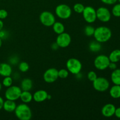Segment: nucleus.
Masks as SVG:
<instances>
[{"label": "nucleus", "instance_id": "obj_14", "mask_svg": "<svg viewBox=\"0 0 120 120\" xmlns=\"http://www.w3.org/2000/svg\"><path fill=\"white\" fill-rule=\"evenodd\" d=\"M48 93L44 90H39L33 94V100L37 103H42L47 100Z\"/></svg>", "mask_w": 120, "mask_h": 120}, {"label": "nucleus", "instance_id": "obj_10", "mask_svg": "<svg viewBox=\"0 0 120 120\" xmlns=\"http://www.w3.org/2000/svg\"><path fill=\"white\" fill-rule=\"evenodd\" d=\"M97 19L102 22H108L111 18V13L106 7H99L96 10Z\"/></svg>", "mask_w": 120, "mask_h": 120}, {"label": "nucleus", "instance_id": "obj_34", "mask_svg": "<svg viewBox=\"0 0 120 120\" xmlns=\"http://www.w3.org/2000/svg\"><path fill=\"white\" fill-rule=\"evenodd\" d=\"M103 3L106 5H114L118 1V0H100Z\"/></svg>", "mask_w": 120, "mask_h": 120}, {"label": "nucleus", "instance_id": "obj_23", "mask_svg": "<svg viewBox=\"0 0 120 120\" xmlns=\"http://www.w3.org/2000/svg\"><path fill=\"white\" fill-rule=\"evenodd\" d=\"M52 26L54 32L56 33L57 35L64 32L65 30V27L64 25L60 22H55Z\"/></svg>", "mask_w": 120, "mask_h": 120}, {"label": "nucleus", "instance_id": "obj_20", "mask_svg": "<svg viewBox=\"0 0 120 120\" xmlns=\"http://www.w3.org/2000/svg\"><path fill=\"white\" fill-rule=\"evenodd\" d=\"M111 80L114 84L120 85V69H116L112 71L111 75Z\"/></svg>", "mask_w": 120, "mask_h": 120}, {"label": "nucleus", "instance_id": "obj_21", "mask_svg": "<svg viewBox=\"0 0 120 120\" xmlns=\"http://www.w3.org/2000/svg\"><path fill=\"white\" fill-rule=\"evenodd\" d=\"M102 48L101 43L97 42V41H91L89 45V49L91 52L94 53L98 52L100 51Z\"/></svg>", "mask_w": 120, "mask_h": 120}, {"label": "nucleus", "instance_id": "obj_8", "mask_svg": "<svg viewBox=\"0 0 120 120\" xmlns=\"http://www.w3.org/2000/svg\"><path fill=\"white\" fill-rule=\"evenodd\" d=\"M110 60L109 56L105 55H100L95 58L94 65L97 69L99 70H104L109 68Z\"/></svg>", "mask_w": 120, "mask_h": 120}, {"label": "nucleus", "instance_id": "obj_6", "mask_svg": "<svg viewBox=\"0 0 120 120\" xmlns=\"http://www.w3.org/2000/svg\"><path fill=\"white\" fill-rule=\"evenodd\" d=\"M93 88L97 91L104 92L110 87V82L104 77H97V78L93 82Z\"/></svg>", "mask_w": 120, "mask_h": 120}, {"label": "nucleus", "instance_id": "obj_31", "mask_svg": "<svg viewBox=\"0 0 120 120\" xmlns=\"http://www.w3.org/2000/svg\"><path fill=\"white\" fill-rule=\"evenodd\" d=\"M8 15V13L5 9H0V19H4L7 18Z\"/></svg>", "mask_w": 120, "mask_h": 120}, {"label": "nucleus", "instance_id": "obj_42", "mask_svg": "<svg viewBox=\"0 0 120 120\" xmlns=\"http://www.w3.org/2000/svg\"><path fill=\"white\" fill-rule=\"evenodd\" d=\"M2 40L0 38V48H1V47L2 46Z\"/></svg>", "mask_w": 120, "mask_h": 120}, {"label": "nucleus", "instance_id": "obj_3", "mask_svg": "<svg viewBox=\"0 0 120 120\" xmlns=\"http://www.w3.org/2000/svg\"><path fill=\"white\" fill-rule=\"evenodd\" d=\"M72 11L69 5L64 4H59L55 8L56 16L62 19H68L71 16Z\"/></svg>", "mask_w": 120, "mask_h": 120}, {"label": "nucleus", "instance_id": "obj_18", "mask_svg": "<svg viewBox=\"0 0 120 120\" xmlns=\"http://www.w3.org/2000/svg\"><path fill=\"white\" fill-rule=\"evenodd\" d=\"M19 98L22 103L28 104L33 100V94L30 91H22Z\"/></svg>", "mask_w": 120, "mask_h": 120}, {"label": "nucleus", "instance_id": "obj_12", "mask_svg": "<svg viewBox=\"0 0 120 120\" xmlns=\"http://www.w3.org/2000/svg\"><path fill=\"white\" fill-rule=\"evenodd\" d=\"M71 42V38L70 35L68 33L64 32L59 34L56 38V42L59 48H65L70 45Z\"/></svg>", "mask_w": 120, "mask_h": 120}, {"label": "nucleus", "instance_id": "obj_9", "mask_svg": "<svg viewBox=\"0 0 120 120\" xmlns=\"http://www.w3.org/2000/svg\"><path fill=\"white\" fill-rule=\"evenodd\" d=\"M84 21L88 23H94L97 19L96 10L91 6H87L82 12Z\"/></svg>", "mask_w": 120, "mask_h": 120}, {"label": "nucleus", "instance_id": "obj_29", "mask_svg": "<svg viewBox=\"0 0 120 120\" xmlns=\"http://www.w3.org/2000/svg\"><path fill=\"white\" fill-rule=\"evenodd\" d=\"M69 71L68 69H62L60 70H58V76L59 78L60 79H66L69 76Z\"/></svg>", "mask_w": 120, "mask_h": 120}, {"label": "nucleus", "instance_id": "obj_2", "mask_svg": "<svg viewBox=\"0 0 120 120\" xmlns=\"http://www.w3.org/2000/svg\"><path fill=\"white\" fill-rule=\"evenodd\" d=\"M14 112L15 116L20 120H30L32 117L31 109L26 103L16 105Z\"/></svg>", "mask_w": 120, "mask_h": 120}, {"label": "nucleus", "instance_id": "obj_15", "mask_svg": "<svg viewBox=\"0 0 120 120\" xmlns=\"http://www.w3.org/2000/svg\"><path fill=\"white\" fill-rule=\"evenodd\" d=\"M12 73V69L10 64L7 63H0V76L3 77L11 76Z\"/></svg>", "mask_w": 120, "mask_h": 120}, {"label": "nucleus", "instance_id": "obj_7", "mask_svg": "<svg viewBox=\"0 0 120 120\" xmlns=\"http://www.w3.org/2000/svg\"><path fill=\"white\" fill-rule=\"evenodd\" d=\"M39 20L43 25L47 27L52 26L56 22V18L54 14L48 11L41 12L39 15Z\"/></svg>", "mask_w": 120, "mask_h": 120}, {"label": "nucleus", "instance_id": "obj_4", "mask_svg": "<svg viewBox=\"0 0 120 120\" xmlns=\"http://www.w3.org/2000/svg\"><path fill=\"white\" fill-rule=\"evenodd\" d=\"M66 66L69 73L75 75L80 72L82 69V63L76 58H70L68 59Z\"/></svg>", "mask_w": 120, "mask_h": 120}, {"label": "nucleus", "instance_id": "obj_44", "mask_svg": "<svg viewBox=\"0 0 120 120\" xmlns=\"http://www.w3.org/2000/svg\"><path fill=\"white\" fill-rule=\"evenodd\" d=\"M118 1L119 2V3H120V0H118Z\"/></svg>", "mask_w": 120, "mask_h": 120}, {"label": "nucleus", "instance_id": "obj_39", "mask_svg": "<svg viewBox=\"0 0 120 120\" xmlns=\"http://www.w3.org/2000/svg\"><path fill=\"white\" fill-rule=\"evenodd\" d=\"M75 76H76V77L77 79H81L82 78V75L80 72L75 75Z\"/></svg>", "mask_w": 120, "mask_h": 120}, {"label": "nucleus", "instance_id": "obj_32", "mask_svg": "<svg viewBox=\"0 0 120 120\" xmlns=\"http://www.w3.org/2000/svg\"><path fill=\"white\" fill-rule=\"evenodd\" d=\"M19 62V58L16 56H12L9 59V63L10 64H12V65H16Z\"/></svg>", "mask_w": 120, "mask_h": 120}, {"label": "nucleus", "instance_id": "obj_41", "mask_svg": "<svg viewBox=\"0 0 120 120\" xmlns=\"http://www.w3.org/2000/svg\"><path fill=\"white\" fill-rule=\"evenodd\" d=\"M51 98H52L51 95H50V94H48V97H47V100H50V99H51Z\"/></svg>", "mask_w": 120, "mask_h": 120}, {"label": "nucleus", "instance_id": "obj_35", "mask_svg": "<svg viewBox=\"0 0 120 120\" xmlns=\"http://www.w3.org/2000/svg\"><path fill=\"white\" fill-rule=\"evenodd\" d=\"M110 69H111V70H115V69H116L117 68V64H116V63H114V62H110V64H109V68Z\"/></svg>", "mask_w": 120, "mask_h": 120}, {"label": "nucleus", "instance_id": "obj_27", "mask_svg": "<svg viewBox=\"0 0 120 120\" xmlns=\"http://www.w3.org/2000/svg\"><path fill=\"white\" fill-rule=\"evenodd\" d=\"M111 13L115 17H120V3L115 4L112 8Z\"/></svg>", "mask_w": 120, "mask_h": 120}, {"label": "nucleus", "instance_id": "obj_11", "mask_svg": "<svg viewBox=\"0 0 120 120\" xmlns=\"http://www.w3.org/2000/svg\"><path fill=\"white\" fill-rule=\"evenodd\" d=\"M43 78L46 83H54L59 78L58 70L53 68L47 69L43 73Z\"/></svg>", "mask_w": 120, "mask_h": 120}, {"label": "nucleus", "instance_id": "obj_43", "mask_svg": "<svg viewBox=\"0 0 120 120\" xmlns=\"http://www.w3.org/2000/svg\"><path fill=\"white\" fill-rule=\"evenodd\" d=\"M2 83H1V82H0V91H1V89H2Z\"/></svg>", "mask_w": 120, "mask_h": 120}, {"label": "nucleus", "instance_id": "obj_26", "mask_svg": "<svg viewBox=\"0 0 120 120\" xmlns=\"http://www.w3.org/2000/svg\"><path fill=\"white\" fill-rule=\"evenodd\" d=\"M18 69L22 73L26 72L29 69V65L27 62H22L18 65Z\"/></svg>", "mask_w": 120, "mask_h": 120}, {"label": "nucleus", "instance_id": "obj_40", "mask_svg": "<svg viewBox=\"0 0 120 120\" xmlns=\"http://www.w3.org/2000/svg\"><path fill=\"white\" fill-rule=\"evenodd\" d=\"M4 28V22L2 21V19H0V30L3 29Z\"/></svg>", "mask_w": 120, "mask_h": 120}, {"label": "nucleus", "instance_id": "obj_1", "mask_svg": "<svg viewBox=\"0 0 120 120\" xmlns=\"http://www.w3.org/2000/svg\"><path fill=\"white\" fill-rule=\"evenodd\" d=\"M95 40L100 43H105L108 42L112 36L111 30L105 26H100L95 29L94 33Z\"/></svg>", "mask_w": 120, "mask_h": 120}, {"label": "nucleus", "instance_id": "obj_37", "mask_svg": "<svg viewBox=\"0 0 120 120\" xmlns=\"http://www.w3.org/2000/svg\"><path fill=\"white\" fill-rule=\"evenodd\" d=\"M51 48L53 50H56L59 48V46L56 42H54L51 45Z\"/></svg>", "mask_w": 120, "mask_h": 120}, {"label": "nucleus", "instance_id": "obj_33", "mask_svg": "<svg viewBox=\"0 0 120 120\" xmlns=\"http://www.w3.org/2000/svg\"><path fill=\"white\" fill-rule=\"evenodd\" d=\"M8 36H9V34L7 30H3V29L0 30V38L1 39H5Z\"/></svg>", "mask_w": 120, "mask_h": 120}, {"label": "nucleus", "instance_id": "obj_22", "mask_svg": "<svg viewBox=\"0 0 120 120\" xmlns=\"http://www.w3.org/2000/svg\"><path fill=\"white\" fill-rule=\"evenodd\" d=\"M109 58L110 62L117 63L120 61V49H115L109 55Z\"/></svg>", "mask_w": 120, "mask_h": 120}, {"label": "nucleus", "instance_id": "obj_16", "mask_svg": "<svg viewBox=\"0 0 120 120\" xmlns=\"http://www.w3.org/2000/svg\"><path fill=\"white\" fill-rule=\"evenodd\" d=\"M16 104L15 102V101L10 100H7L6 101H4L3 105L4 110L5 111L8 112H14L15 109L16 107Z\"/></svg>", "mask_w": 120, "mask_h": 120}, {"label": "nucleus", "instance_id": "obj_30", "mask_svg": "<svg viewBox=\"0 0 120 120\" xmlns=\"http://www.w3.org/2000/svg\"><path fill=\"white\" fill-rule=\"evenodd\" d=\"M97 78V73H96L94 71H90L87 73V79L90 81V82H94Z\"/></svg>", "mask_w": 120, "mask_h": 120}, {"label": "nucleus", "instance_id": "obj_5", "mask_svg": "<svg viewBox=\"0 0 120 120\" xmlns=\"http://www.w3.org/2000/svg\"><path fill=\"white\" fill-rule=\"evenodd\" d=\"M22 90L20 87L16 86H11L7 87L5 92V97L7 100L16 101L19 98Z\"/></svg>", "mask_w": 120, "mask_h": 120}, {"label": "nucleus", "instance_id": "obj_28", "mask_svg": "<svg viewBox=\"0 0 120 120\" xmlns=\"http://www.w3.org/2000/svg\"><path fill=\"white\" fill-rule=\"evenodd\" d=\"M84 8L85 7L84 6V5L81 3H76L73 6L74 11L77 14H82Z\"/></svg>", "mask_w": 120, "mask_h": 120}, {"label": "nucleus", "instance_id": "obj_17", "mask_svg": "<svg viewBox=\"0 0 120 120\" xmlns=\"http://www.w3.org/2000/svg\"><path fill=\"white\" fill-rule=\"evenodd\" d=\"M33 87V82L30 79L25 78L21 81V89L22 91H30Z\"/></svg>", "mask_w": 120, "mask_h": 120}, {"label": "nucleus", "instance_id": "obj_38", "mask_svg": "<svg viewBox=\"0 0 120 120\" xmlns=\"http://www.w3.org/2000/svg\"><path fill=\"white\" fill-rule=\"evenodd\" d=\"M4 100L2 98V97H1L0 96V110L3 108V105H4Z\"/></svg>", "mask_w": 120, "mask_h": 120}, {"label": "nucleus", "instance_id": "obj_19", "mask_svg": "<svg viewBox=\"0 0 120 120\" xmlns=\"http://www.w3.org/2000/svg\"><path fill=\"white\" fill-rule=\"evenodd\" d=\"M110 96L112 98L118 99L120 98V85L114 84L113 86L111 87L109 91Z\"/></svg>", "mask_w": 120, "mask_h": 120}, {"label": "nucleus", "instance_id": "obj_36", "mask_svg": "<svg viewBox=\"0 0 120 120\" xmlns=\"http://www.w3.org/2000/svg\"><path fill=\"white\" fill-rule=\"evenodd\" d=\"M114 116H116L117 118H120V107L116 108V111L114 112Z\"/></svg>", "mask_w": 120, "mask_h": 120}, {"label": "nucleus", "instance_id": "obj_13", "mask_svg": "<svg viewBox=\"0 0 120 120\" xmlns=\"http://www.w3.org/2000/svg\"><path fill=\"white\" fill-rule=\"evenodd\" d=\"M116 107L114 104L109 103L103 107L101 109V113L104 117L110 118L114 115Z\"/></svg>", "mask_w": 120, "mask_h": 120}, {"label": "nucleus", "instance_id": "obj_24", "mask_svg": "<svg viewBox=\"0 0 120 120\" xmlns=\"http://www.w3.org/2000/svg\"><path fill=\"white\" fill-rule=\"evenodd\" d=\"M95 28L93 26L89 25L86 26L84 29V33L87 36H93L94 33Z\"/></svg>", "mask_w": 120, "mask_h": 120}, {"label": "nucleus", "instance_id": "obj_25", "mask_svg": "<svg viewBox=\"0 0 120 120\" xmlns=\"http://www.w3.org/2000/svg\"><path fill=\"white\" fill-rule=\"evenodd\" d=\"M13 79L11 76H7L4 77L3 80H2V84L5 87H9L11 86L12 85Z\"/></svg>", "mask_w": 120, "mask_h": 120}]
</instances>
